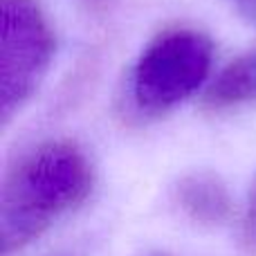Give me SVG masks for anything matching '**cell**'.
Masks as SVG:
<instances>
[{
  "label": "cell",
  "instance_id": "277c9868",
  "mask_svg": "<svg viewBox=\"0 0 256 256\" xmlns=\"http://www.w3.org/2000/svg\"><path fill=\"white\" fill-rule=\"evenodd\" d=\"M178 202L184 214L202 225H220L230 218L232 198L225 182L209 171H196L178 182Z\"/></svg>",
  "mask_w": 256,
  "mask_h": 256
},
{
  "label": "cell",
  "instance_id": "3957f363",
  "mask_svg": "<svg viewBox=\"0 0 256 256\" xmlns=\"http://www.w3.org/2000/svg\"><path fill=\"white\" fill-rule=\"evenodd\" d=\"M54 32L34 0H0V122L34 97L54 58Z\"/></svg>",
  "mask_w": 256,
  "mask_h": 256
},
{
  "label": "cell",
  "instance_id": "8992f818",
  "mask_svg": "<svg viewBox=\"0 0 256 256\" xmlns=\"http://www.w3.org/2000/svg\"><path fill=\"white\" fill-rule=\"evenodd\" d=\"M240 243L250 256H256V180L250 191L248 204L243 214V227H240Z\"/></svg>",
  "mask_w": 256,
  "mask_h": 256
},
{
  "label": "cell",
  "instance_id": "7a4b0ae2",
  "mask_svg": "<svg viewBox=\"0 0 256 256\" xmlns=\"http://www.w3.org/2000/svg\"><path fill=\"white\" fill-rule=\"evenodd\" d=\"M214 43L204 32L176 27L158 34L128 76V104L142 120L166 115L198 92L209 76Z\"/></svg>",
  "mask_w": 256,
  "mask_h": 256
},
{
  "label": "cell",
  "instance_id": "ba28073f",
  "mask_svg": "<svg viewBox=\"0 0 256 256\" xmlns=\"http://www.w3.org/2000/svg\"><path fill=\"white\" fill-rule=\"evenodd\" d=\"M148 256H168V254H148Z\"/></svg>",
  "mask_w": 256,
  "mask_h": 256
},
{
  "label": "cell",
  "instance_id": "52a82bcc",
  "mask_svg": "<svg viewBox=\"0 0 256 256\" xmlns=\"http://www.w3.org/2000/svg\"><path fill=\"white\" fill-rule=\"evenodd\" d=\"M230 7L250 25H256V0H227Z\"/></svg>",
  "mask_w": 256,
  "mask_h": 256
},
{
  "label": "cell",
  "instance_id": "5b68a950",
  "mask_svg": "<svg viewBox=\"0 0 256 256\" xmlns=\"http://www.w3.org/2000/svg\"><path fill=\"white\" fill-rule=\"evenodd\" d=\"M248 104H256V48L232 61L204 92L209 110H230Z\"/></svg>",
  "mask_w": 256,
  "mask_h": 256
},
{
  "label": "cell",
  "instance_id": "6da1fadb",
  "mask_svg": "<svg viewBox=\"0 0 256 256\" xmlns=\"http://www.w3.org/2000/svg\"><path fill=\"white\" fill-rule=\"evenodd\" d=\"M94 171L81 146L50 140L25 153L0 194V243L12 254L36 240L54 220L90 196Z\"/></svg>",
  "mask_w": 256,
  "mask_h": 256
}]
</instances>
